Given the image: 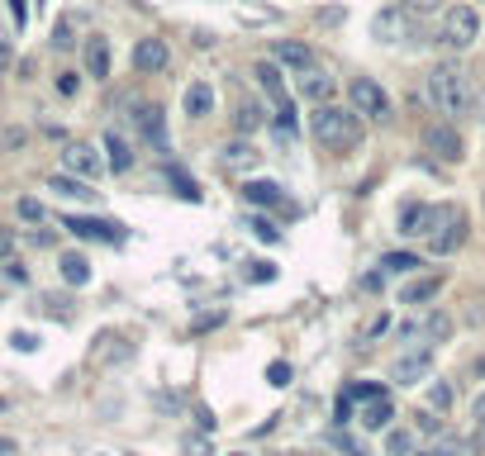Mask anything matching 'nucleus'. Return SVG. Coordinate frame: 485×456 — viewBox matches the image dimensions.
<instances>
[{
	"mask_svg": "<svg viewBox=\"0 0 485 456\" xmlns=\"http://www.w3.org/2000/svg\"><path fill=\"white\" fill-rule=\"evenodd\" d=\"M428 100H433V110H438L443 120H453V124L466 120V114L481 105L472 76H466L457 62H438V67L428 72Z\"/></svg>",
	"mask_w": 485,
	"mask_h": 456,
	"instance_id": "nucleus-1",
	"label": "nucleus"
},
{
	"mask_svg": "<svg viewBox=\"0 0 485 456\" xmlns=\"http://www.w3.org/2000/svg\"><path fill=\"white\" fill-rule=\"evenodd\" d=\"M310 133L319 139V148H328V152H347V148L362 143V114H357V110H338V105L328 100V105H314V114H310Z\"/></svg>",
	"mask_w": 485,
	"mask_h": 456,
	"instance_id": "nucleus-2",
	"label": "nucleus"
},
{
	"mask_svg": "<svg viewBox=\"0 0 485 456\" xmlns=\"http://www.w3.org/2000/svg\"><path fill=\"white\" fill-rule=\"evenodd\" d=\"M257 86L266 95V105H272V120H276V133L281 139H295V95L286 91V72H281V62H257Z\"/></svg>",
	"mask_w": 485,
	"mask_h": 456,
	"instance_id": "nucleus-3",
	"label": "nucleus"
},
{
	"mask_svg": "<svg viewBox=\"0 0 485 456\" xmlns=\"http://www.w3.org/2000/svg\"><path fill=\"white\" fill-rule=\"evenodd\" d=\"M424 243L433 257H453L466 243V210L462 205H433V224L424 233Z\"/></svg>",
	"mask_w": 485,
	"mask_h": 456,
	"instance_id": "nucleus-4",
	"label": "nucleus"
},
{
	"mask_svg": "<svg viewBox=\"0 0 485 456\" xmlns=\"http://www.w3.org/2000/svg\"><path fill=\"white\" fill-rule=\"evenodd\" d=\"M476 39H481V14L472 5H447L438 24V43L453 48V53H466Z\"/></svg>",
	"mask_w": 485,
	"mask_h": 456,
	"instance_id": "nucleus-5",
	"label": "nucleus"
},
{
	"mask_svg": "<svg viewBox=\"0 0 485 456\" xmlns=\"http://www.w3.org/2000/svg\"><path fill=\"white\" fill-rule=\"evenodd\" d=\"M414 33H419V24H414V10H409V5H386V10L372 20V39H376V43L400 48V43H409Z\"/></svg>",
	"mask_w": 485,
	"mask_h": 456,
	"instance_id": "nucleus-6",
	"label": "nucleus"
},
{
	"mask_svg": "<svg viewBox=\"0 0 485 456\" xmlns=\"http://www.w3.org/2000/svg\"><path fill=\"white\" fill-rule=\"evenodd\" d=\"M347 100H353V110L362 114V120H376V124L391 120V95L381 91L372 76H353V86H347Z\"/></svg>",
	"mask_w": 485,
	"mask_h": 456,
	"instance_id": "nucleus-7",
	"label": "nucleus"
},
{
	"mask_svg": "<svg viewBox=\"0 0 485 456\" xmlns=\"http://www.w3.org/2000/svg\"><path fill=\"white\" fill-rule=\"evenodd\" d=\"M67 233H76V238H91V243H124V224H110V219H86V214H72L62 219Z\"/></svg>",
	"mask_w": 485,
	"mask_h": 456,
	"instance_id": "nucleus-8",
	"label": "nucleus"
},
{
	"mask_svg": "<svg viewBox=\"0 0 485 456\" xmlns=\"http://www.w3.org/2000/svg\"><path fill=\"white\" fill-rule=\"evenodd\" d=\"M424 148H428L438 162H462V157H466V148H462V133H457V124H453V120L433 124V129L424 133Z\"/></svg>",
	"mask_w": 485,
	"mask_h": 456,
	"instance_id": "nucleus-9",
	"label": "nucleus"
},
{
	"mask_svg": "<svg viewBox=\"0 0 485 456\" xmlns=\"http://www.w3.org/2000/svg\"><path fill=\"white\" fill-rule=\"evenodd\" d=\"M62 172H67V176H81V181H95L100 172H105V157H100L91 143H67Z\"/></svg>",
	"mask_w": 485,
	"mask_h": 456,
	"instance_id": "nucleus-10",
	"label": "nucleus"
},
{
	"mask_svg": "<svg viewBox=\"0 0 485 456\" xmlns=\"http://www.w3.org/2000/svg\"><path fill=\"white\" fill-rule=\"evenodd\" d=\"M295 91L310 100V105H328L333 95H338V81H333L319 62L314 67H305V72H295Z\"/></svg>",
	"mask_w": 485,
	"mask_h": 456,
	"instance_id": "nucleus-11",
	"label": "nucleus"
},
{
	"mask_svg": "<svg viewBox=\"0 0 485 456\" xmlns=\"http://www.w3.org/2000/svg\"><path fill=\"white\" fill-rule=\"evenodd\" d=\"M433 371V347L424 343V347H409L405 357H395V366H391V380L395 385H419L424 376Z\"/></svg>",
	"mask_w": 485,
	"mask_h": 456,
	"instance_id": "nucleus-12",
	"label": "nucleus"
},
{
	"mask_svg": "<svg viewBox=\"0 0 485 456\" xmlns=\"http://www.w3.org/2000/svg\"><path fill=\"white\" fill-rule=\"evenodd\" d=\"M257 162H262V152H257V143L247 139V133H238V139L224 143V152H220V166H224V172H253Z\"/></svg>",
	"mask_w": 485,
	"mask_h": 456,
	"instance_id": "nucleus-13",
	"label": "nucleus"
},
{
	"mask_svg": "<svg viewBox=\"0 0 485 456\" xmlns=\"http://www.w3.org/2000/svg\"><path fill=\"white\" fill-rule=\"evenodd\" d=\"M166 62H172V53H166L162 39H139V48H133V67H139L143 76L166 72Z\"/></svg>",
	"mask_w": 485,
	"mask_h": 456,
	"instance_id": "nucleus-14",
	"label": "nucleus"
},
{
	"mask_svg": "<svg viewBox=\"0 0 485 456\" xmlns=\"http://www.w3.org/2000/svg\"><path fill=\"white\" fill-rule=\"evenodd\" d=\"M272 62L291 67V72H305V67H314V48L310 43H295V39H276L272 43Z\"/></svg>",
	"mask_w": 485,
	"mask_h": 456,
	"instance_id": "nucleus-15",
	"label": "nucleus"
},
{
	"mask_svg": "<svg viewBox=\"0 0 485 456\" xmlns=\"http://www.w3.org/2000/svg\"><path fill=\"white\" fill-rule=\"evenodd\" d=\"M391 418H395V404H391V395L362 399V414H357V424H362L366 433H381V428H391Z\"/></svg>",
	"mask_w": 485,
	"mask_h": 456,
	"instance_id": "nucleus-16",
	"label": "nucleus"
},
{
	"mask_svg": "<svg viewBox=\"0 0 485 456\" xmlns=\"http://www.w3.org/2000/svg\"><path fill=\"white\" fill-rule=\"evenodd\" d=\"M181 110H186L191 120H210L214 114V86L210 81H191L186 95H181Z\"/></svg>",
	"mask_w": 485,
	"mask_h": 456,
	"instance_id": "nucleus-17",
	"label": "nucleus"
},
{
	"mask_svg": "<svg viewBox=\"0 0 485 456\" xmlns=\"http://www.w3.org/2000/svg\"><path fill=\"white\" fill-rule=\"evenodd\" d=\"M243 200H247V205H257V210H286V195H281L276 181H247Z\"/></svg>",
	"mask_w": 485,
	"mask_h": 456,
	"instance_id": "nucleus-18",
	"label": "nucleus"
},
{
	"mask_svg": "<svg viewBox=\"0 0 485 456\" xmlns=\"http://www.w3.org/2000/svg\"><path fill=\"white\" fill-rule=\"evenodd\" d=\"M48 191H53V195H62V200H81V205H91V200H95L91 181H81V176H67V172L48 176Z\"/></svg>",
	"mask_w": 485,
	"mask_h": 456,
	"instance_id": "nucleus-19",
	"label": "nucleus"
},
{
	"mask_svg": "<svg viewBox=\"0 0 485 456\" xmlns=\"http://www.w3.org/2000/svg\"><path fill=\"white\" fill-rule=\"evenodd\" d=\"M81 58H86V76H95V81H105L110 76V39H86V48H81Z\"/></svg>",
	"mask_w": 485,
	"mask_h": 456,
	"instance_id": "nucleus-20",
	"label": "nucleus"
},
{
	"mask_svg": "<svg viewBox=\"0 0 485 456\" xmlns=\"http://www.w3.org/2000/svg\"><path fill=\"white\" fill-rule=\"evenodd\" d=\"M139 129H143V139L153 143L157 152H166V120H162L157 105H139Z\"/></svg>",
	"mask_w": 485,
	"mask_h": 456,
	"instance_id": "nucleus-21",
	"label": "nucleus"
},
{
	"mask_svg": "<svg viewBox=\"0 0 485 456\" xmlns=\"http://www.w3.org/2000/svg\"><path fill=\"white\" fill-rule=\"evenodd\" d=\"M58 276L81 291V285H91V262L81 257V252H62V257H58Z\"/></svg>",
	"mask_w": 485,
	"mask_h": 456,
	"instance_id": "nucleus-22",
	"label": "nucleus"
},
{
	"mask_svg": "<svg viewBox=\"0 0 485 456\" xmlns=\"http://www.w3.org/2000/svg\"><path fill=\"white\" fill-rule=\"evenodd\" d=\"M266 124V110L257 105V100H247V95H238V110H233V129L238 133H247V139H253V133Z\"/></svg>",
	"mask_w": 485,
	"mask_h": 456,
	"instance_id": "nucleus-23",
	"label": "nucleus"
},
{
	"mask_svg": "<svg viewBox=\"0 0 485 456\" xmlns=\"http://www.w3.org/2000/svg\"><path fill=\"white\" fill-rule=\"evenodd\" d=\"M428 224H433V205H405L400 210V233H405V238H424Z\"/></svg>",
	"mask_w": 485,
	"mask_h": 456,
	"instance_id": "nucleus-24",
	"label": "nucleus"
},
{
	"mask_svg": "<svg viewBox=\"0 0 485 456\" xmlns=\"http://www.w3.org/2000/svg\"><path fill=\"white\" fill-rule=\"evenodd\" d=\"M438 291H443V276H419V281H409L405 291H400V304H428Z\"/></svg>",
	"mask_w": 485,
	"mask_h": 456,
	"instance_id": "nucleus-25",
	"label": "nucleus"
},
{
	"mask_svg": "<svg viewBox=\"0 0 485 456\" xmlns=\"http://www.w3.org/2000/svg\"><path fill=\"white\" fill-rule=\"evenodd\" d=\"M105 152H110V166H114V172H129V166H133V148H129L124 133L105 129Z\"/></svg>",
	"mask_w": 485,
	"mask_h": 456,
	"instance_id": "nucleus-26",
	"label": "nucleus"
},
{
	"mask_svg": "<svg viewBox=\"0 0 485 456\" xmlns=\"http://www.w3.org/2000/svg\"><path fill=\"white\" fill-rule=\"evenodd\" d=\"M447 333H453V318H447V314H428L424 324H419V337H424L428 347H438Z\"/></svg>",
	"mask_w": 485,
	"mask_h": 456,
	"instance_id": "nucleus-27",
	"label": "nucleus"
},
{
	"mask_svg": "<svg viewBox=\"0 0 485 456\" xmlns=\"http://www.w3.org/2000/svg\"><path fill=\"white\" fill-rule=\"evenodd\" d=\"M14 210H20L24 224H48V205H43V200H33V195H20V205H14Z\"/></svg>",
	"mask_w": 485,
	"mask_h": 456,
	"instance_id": "nucleus-28",
	"label": "nucleus"
},
{
	"mask_svg": "<svg viewBox=\"0 0 485 456\" xmlns=\"http://www.w3.org/2000/svg\"><path fill=\"white\" fill-rule=\"evenodd\" d=\"M428 409H438V414L453 409V385H447V380H433L428 385Z\"/></svg>",
	"mask_w": 485,
	"mask_h": 456,
	"instance_id": "nucleus-29",
	"label": "nucleus"
},
{
	"mask_svg": "<svg viewBox=\"0 0 485 456\" xmlns=\"http://www.w3.org/2000/svg\"><path fill=\"white\" fill-rule=\"evenodd\" d=\"M472 447L462 443V437H438V443H433L428 452H419V456H466Z\"/></svg>",
	"mask_w": 485,
	"mask_h": 456,
	"instance_id": "nucleus-30",
	"label": "nucleus"
},
{
	"mask_svg": "<svg viewBox=\"0 0 485 456\" xmlns=\"http://www.w3.org/2000/svg\"><path fill=\"white\" fill-rule=\"evenodd\" d=\"M381 266H386V272H414V266H419V257H414V252H386V257H381Z\"/></svg>",
	"mask_w": 485,
	"mask_h": 456,
	"instance_id": "nucleus-31",
	"label": "nucleus"
},
{
	"mask_svg": "<svg viewBox=\"0 0 485 456\" xmlns=\"http://www.w3.org/2000/svg\"><path fill=\"white\" fill-rule=\"evenodd\" d=\"M166 181L176 185V195H181V200H200V185H195L191 176H181L176 166H166Z\"/></svg>",
	"mask_w": 485,
	"mask_h": 456,
	"instance_id": "nucleus-32",
	"label": "nucleus"
},
{
	"mask_svg": "<svg viewBox=\"0 0 485 456\" xmlns=\"http://www.w3.org/2000/svg\"><path fill=\"white\" fill-rule=\"evenodd\" d=\"M333 447H338V452H347V456H366V447H362V437H353V433H347V428H338V433H333Z\"/></svg>",
	"mask_w": 485,
	"mask_h": 456,
	"instance_id": "nucleus-33",
	"label": "nucleus"
},
{
	"mask_svg": "<svg viewBox=\"0 0 485 456\" xmlns=\"http://www.w3.org/2000/svg\"><path fill=\"white\" fill-rule=\"evenodd\" d=\"M409 447H414V433H405V428L386 437V452H391V456H409Z\"/></svg>",
	"mask_w": 485,
	"mask_h": 456,
	"instance_id": "nucleus-34",
	"label": "nucleus"
},
{
	"mask_svg": "<svg viewBox=\"0 0 485 456\" xmlns=\"http://www.w3.org/2000/svg\"><path fill=\"white\" fill-rule=\"evenodd\" d=\"M343 395L353 399V404H362V399H376V395H386V390H381V385H366V380H362V385H347Z\"/></svg>",
	"mask_w": 485,
	"mask_h": 456,
	"instance_id": "nucleus-35",
	"label": "nucleus"
},
{
	"mask_svg": "<svg viewBox=\"0 0 485 456\" xmlns=\"http://www.w3.org/2000/svg\"><path fill=\"white\" fill-rule=\"evenodd\" d=\"M247 228H253L257 238H266V243H276V238H281V228L272 224V219H247Z\"/></svg>",
	"mask_w": 485,
	"mask_h": 456,
	"instance_id": "nucleus-36",
	"label": "nucleus"
},
{
	"mask_svg": "<svg viewBox=\"0 0 485 456\" xmlns=\"http://www.w3.org/2000/svg\"><path fill=\"white\" fill-rule=\"evenodd\" d=\"M247 281H276V266L272 262H247Z\"/></svg>",
	"mask_w": 485,
	"mask_h": 456,
	"instance_id": "nucleus-37",
	"label": "nucleus"
},
{
	"mask_svg": "<svg viewBox=\"0 0 485 456\" xmlns=\"http://www.w3.org/2000/svg\"><path fill=\"white\" fill-rule=\"evenodd\" d=\"M266 380H272V385H291V362H272V366H266Z\"/></svg>",
	"mask_w": 485,
	"mask_h": 456,
	"instance_id": "nucleus-38",
	"label": "nucleus"
},
{
	"mask_svg": "<svg viewBox=\"0 0 485 456\" xmlns=\"http://www.w3.org/2000/svg\"><path fill=\"white\" fill-rule=\"evenodd\" d=\"M0 266H5V276H10L14 285H24V281H29V272H24V262H20V257H5Z\"/></svg>",
	"mask_w": 485,
	"mask_h": 456,
	"instance_id": "nucleus-39",
	"label": "nucleus"
},
{
	"mask_svg": "<svg viewBox=\"0 0 485 456\" xmlns=\"http://www.w3.org/2000/svg\"><path fill=\"white\" fill-rule=\"evenodd\" d=\"M81 91V76L76 72H58V95H76Z\"/></svg>",
	"mask_w": 485,
	"mask_h": 456,
	"instance_id": "nucleus-40",
	"label": "nucleus"
},
{
	"mask_svg": "<svg viewBox=\"0 0 485 456\" xmlns=\"http://www.w3.org/2000/svg\"><path fill=\"white\" fill-rule=\"evenodd\" d=\"M386 328H391V318H386V314H376L372 324H366V333H362V347L372 343V337H381V333H386Z\"/></svg>",
	"mask_w": 485,
	"mask_h": 456,
	"instance_id": "nucleus-41",
	"label": "nucleus"
},
{
	"mask_svg": "<svg viewBox=\"0 0 485 456\" xmlns=\"http://www.w3.org/2000/svg\"><path fill=\"white\" fill-rule=\"evenodd\" d=\"M10 20H14V29L29 24V0H10Z\"/></svg>",
	"mask_w": 485,
	"mask_h": 456,
	"instance_id": "nucleus-42",
	"label": "nucleus"
},
{
	"mask_svg": "<svg viewBox=\"0 0 485 456\" xmlns=\"http://www.w3.org/2000/svg\"><path fill=\"white\" fill-rule=\"evenodd\" d=\"M5 257H14V233L0 228V262H5Z\"/></svg>",
	"mask_w": 485,
	"mask_h": 456,
	"instance_id": "nucleus-43",
	"label": "nucleus"
},
{
	"mask_svg": "<svg viewBox=\"0 0 485 456\" xmlns=\"http://www.w3.org/2000/svg\"><path fill=\"white\" fill-rule=\"evenodd\" d=\"M10 343H14V347H20V352H33V347H39V337H33V333H14V337H10Z\"/></svg>",
	"mask_w": 485,
	"mask_h": 456,
	"instance_id": "nucleus-44",
	"label": "nucleus"
},
{
	"mask_svg": "<svg viewBox=\"0 0 485 456\" xmlns=\"http://www.w3.org/2000/svg\"><path fill=\"white\" fill-rule=\"evenodd\" d=\"M400 5H409L414 14H424V10H438V5H443V0H400Z\"/></svg>",
	"mask_w": 485,
	"mask_h": 456,
	"instance_id": "nucleus-45",
	"label": "nucleus"
},
{
	"mask_svg": "<svg viewBox=\"0 0 485 456\" xmlns=\"http://www.w3.org/2000/svg\"><path fill=\"white\" fill-rule=\"evenodd\" d=\"M443 424H438V418H433V414H419V433H438Z\"/></svg>",
	"mask_w": 485,
	"mask_h": 456,
	"instance_id": "nucleus-46",
	"label": "nucleus"
},
{
	"mask_svg": "<svg viewBox=\"0 0 485 456\" xmlns=\"http://www.w3.org/2000/svg\"><path fill=\"white\" fill-rule=\"evenodd\" d=\"M476 452L485 456V418H476Z\"/></svg>",
	"mask_w": 485,
	"mask_h": 456,
	"instance_id": "nucleus-47",
	"label": "nucleus"
},
{
	"mask_svg": "<svg viewBox=\"0 0 485 456\" xmlns=\"http://www.w3.org/2000/svg\"><path fill=\"white\" fill-rule=\"evenodd\" d=\"M5 62H10V43H5V39H0V67H5Z\"/></svg>",
	"mask_w": 485,
	"mask_h": 456,
	"instance_id": "nucleus-48",
	"label": "nucleus"
},
{
	"mask_svg": "<svg viewBox=\"0 0 485 456\" xmlns=\"http://www.w3.org/2000/svg\"><path fill=\"white\" fill-rule=\"evenodd\" d=\"M476 418H485V395L476 399Z\"/></svg>",
	"mask_w": 485,
	"mask_h": 456,
	"instance_id": "nucleus-49",
	"label": "nucleus"
},
{
	"mask_svg": "<svg viewBox=\"0 0 485 456\" xmlns=\"http://www.w3.org/2000/svg\"><path fill=\"white\" fill-rule=\"evenodd\" d=\"M0 452H14V443H5V437H0Z\"/></svg>",
	"mask_w": 485,
	"mask_h": 456,
	"instance_id": "nucleus-50",
	"label": "nucleus"
},
{
	"mask_svg": "<svg viewBox=\"0 0 485 456\" xmlns=\"http://www.w3.org/2000/svg\"><path fill=\"white\" fill-rule=\"evenodd\" d=\"M476 376H485V357H481V362H476Z\"/></svg>",
	"mask_w": 485,
	"mask_h": 456,
	"instance_id": "nucleus-51",
	"label": "nucleus"
},
{
	"mask_svg": "<svg viewBox=\"0 0 485 456\" xmlns=\"http://www.w3.org/2000/svg\"><path fill=\"white\" fill-rule=\"evenodd\" d=\"M39 5H43V0H39Z\"/></svg>",
	"mask_w": 485,
	"mask_h": 456,
	"instance_id": "nucleus-52",
	"label": "nucleus"
}]
</instances>
